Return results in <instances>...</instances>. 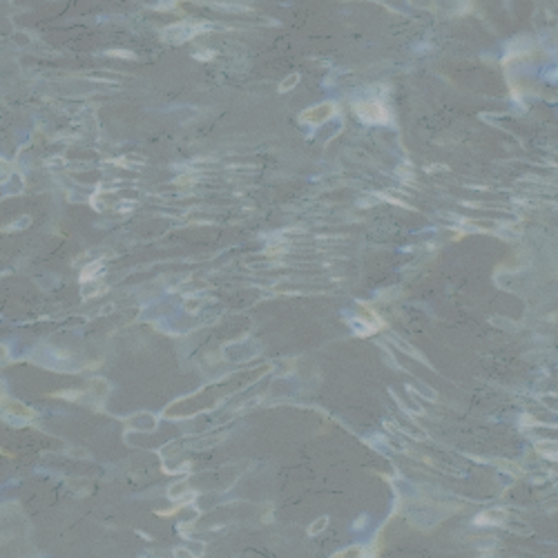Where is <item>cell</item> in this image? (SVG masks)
Instances as JSON below:
<instances>
[{
    "mask_svg": "<svg viewBox=\"0 0 558 558\" xmlns=\"http://www.w3.org/2000/svg\"><path fill=\"white\" fill-rule=\"evenodd\" d=\"M185 489H188V484H185V482H181V484H177V487H172V489H170V498H179V494L185 492Z\"/></svg>",
    "mask_w": 558,
    "mask_h": 558,
    "instance_id": "9",
    "label": "cell"
},
{
    "mask_svg": "<svg viewBox=\"0 0 558 558\" xmlns=\"http://www.w3.org/2000/svg\"><path fill=\"white\" fill-rule=\"evenodd\" d=\"M355 114L364 123H386L391 118L389 110L380 101H358L355 103Z\"/></svg>",
    "mask_w": 558,
    "mask_h": 558,
    "instance_id": "2",
    "label": "cell"
},
{
    "mask_svg": "<svg viewBox=\"0 0 558 558\" xmlns=\"http://www.w3.org/2000/svg\"><path fill=\"white\" fill-rule=\"evenodd\" d=\"M358 308H360L362 313H364V315H362V317H358V319H360V322H364V324H366V328H364V333H362V335H366V333H375L378 328L384 326V319H382L380 315L375 313L371 306H366V304H362V302H360V304H358Z\"/></svg>",
    "mask_w": 558,
    "mask_h": 558,
    "instance_id": "4",
    "label": "cell"
},
{
    "mask_svg": "<svg viewBox=\"0 0 558 558\" xmlns=\"http://www.w3.org/2000/svg\"><path fill=\"white\" fill-rule=\"evenodd\" d=\"M210 32V23H190V20H183V23L170 25L165 29V38L172 40V43H183V40H190L192 36L197 34H205Z\"/></svg>",
    "mask_w": 558,
    "mask_h": 558,
    "instance_id": "1",
    "label": "cell"
},
{
    "mask_svg": "<svg viewBox=\"0 0 558 558\" xmlns=\"http://www.w3.org/2000/svg\"><path fill=\"white\" fill-rule=\"evenodd\" d=\"M335 114H337V105H335V103H319V105L304 110L302 114H299V121L308 123V125H322V123H326L328 118H333Z\"/></svg>",
    "mask_w": 558,
    "mask_h": 558,
    "instance_id": "3",
    "label": "cell"
},
{
    "mask_svg": "<svg viewBox=\"0 0 558 558\" xmlns=\"http://www.w3.org/2000/svg\"><path fill=\"white\" fill-rule=\"evenodd\" d=\"M326 525H328V518H326V516H322V518H319V520H315V523H313L311 527H308V534H311V536L322 534V531L326 529Z\"/></svg>",
    "mask_w": 558,
    "mask_h": 558,
    "instance_id": "6",
    "label": "cell"
},
{
    "mask_svg": "<svg viewBox=\"0 0 558 558\" xmlns=\"http://www.w3.org/2000/svg\"><path fill=\"white\" fill-rule=\"evenodd\" d=\"M170 7H177V0H165V3L157 5V9H170Z\"/></svg>",
    "mask_w": 558,
    "mask_h": 558,
    "instance_id": "10",
    "label": "cell"
},
{
    "mask_svg": "<svg viewBox=\"0 0 558 558\" xmlns=\"http://www.w3.org/2000/svg\"><path fill=\"white\" fill-rule=\"evenodd\" d=\"M299 83V74H291L286 81H282V85H279V92H291L293 87H295Z\"/></svg>",
    "mask_w": 558,
    "mask_h": 558,
    "instance_id": "7",
    "label": "cell"
},
{
    "mask_svg": "<svg viewBox=\"0 0 558 558\" xmlns=\"http://www.w3.org/2000/svg\"><path fill=\"white\" fill-rule=\"evenodd\" d=\"M335 556H337V558H344V556H364V551H362V547H348V551H337Z\"/></svg>",
    "mask_w": 558,
    "mask_h": 558,
    "instance_id": "8",
    "label": "cell"
},
{
    "mask_svg": "<svg viewBox=\"0 0 558 558\" xmlns=\"http://www.w3.org/2000/svg\"><path fill=\"white\" fill-rule=\"evenodd\" d=\"M505 511L503 509H496V511H484V514H480L473 523L476 525H498V523H503L505 520Z\"/></svg>",
    "mask_w": 558,
    "mask_h": 558,
    "instance_id": "5",
    "label": "cell"
},
{
    "mask_svg": "<svg viewBox=\"0 0 558 558\" xmlns=\"http://www.w3.org/2000/svg\"><path fill=\"white\" fill-rule=\"evenodd\" d=\"M112 56H125V58H134V54H130V51H110Z\"/></svg>",
    "mask_w": 558,
    "mask_h": 558,
    "instance_id": "11",
    "label": "cell"
}]
</instances>
